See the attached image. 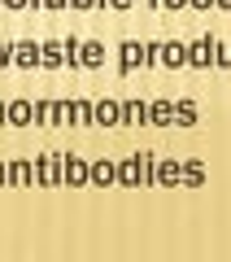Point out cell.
Listing matches in <instances>:
<instances>
[{"label": "cell", "mask_w": 231, "mask_h": 262, "mask_svg": "<svg viewBox=\"0 0 231 262\" xmlns=\"http://www.w3.org/2000/svg\"><path fill=\"white\" fill-rule=\"evenodd\" d=\"M210 57H214V44H210V39H201V44L192 48V61L196 66H210Z\"/></svg>", "instance_id": "6da1fadb"}, {"label": "cell", "mask_w": 231, "mask_h": 262, "mask_svg": "<svg viewBox=\"0 0 231 262\" xmlns=\"http://www.w3.org/2000/svg\"><path fill=\"white\" fill-rule=\"evenodd\" d=\"M118 118H122L118 105H96V122H118Z\"/></svg>", "instance_id": "7a4b0ae2"}, {"label": "cell", "mask_w": 231, "mask_h": 262, "mask_svg": "<svg viewBox=\"0 0 231 262\" xmlns=\"http://www.w3.org/2000/svg\"><path fill=\"white\" fill-rule=\"evenodd\" d=\"M65 179H70V184H83V179H87V170L79 166V162H70V166H65Z\"/></svg>", "instance_id": "3957f363"}, {"label": "cell", "mask_w": 231, "mask_h": 262, "mask_svg": "<svg viewBox=\"0 0 231 262\" xmlns=\"http://www.w3.org/2000/svg\"><path fill=\"white\" fill-rule=\"evenodd\" d=\"M122 53H127V57H122V61H127V66L144 61V48H140V44H127V48H122Z\"/></svg>", "instance_id": "277c9868"}, {"label": "cell", "mask_w": 231, "mask_h": 262, "mask_svg": "<svg viewBox=\"0 0 231 262\" xmlns=\"http://www.w3.org/2000/svg\"><path fill=\"white\" fill-rule=\"evenodd\" d=\"M161 53H166V66H179V61H183V48H179V44H166Z\"/></svg>", "instance_id": "5b68a950"}, {"label": "cell", "mask_w": 231, "mask_h": 262, "mask_svg": "<svg viewBox=\"0 0 231 262\" xmlns=\"http://www.w3.org/2000/svg\"><path fill=\"white\" fill-rule=\"evenodd\" d=\"M83 61H87V66H101V44H87V48H83Z\"/></svg>", "instance_id": "8992f818"}, {"label": "cell", "mask_w": 231, "mask_h": 262, "mask_svg": "<svg viewBox=\"0 0 231 262\" xmlns=\"http://www.w3.org/2000/svg\"><path fill=\"white\" fill-rule=\"evenodd\" d=\"M9 118H13V122H27V118H31V105H13Z\"/></svg>", "instance_id": "52a82bcc"}, {"label": "cell", "mask_w": 231, "mask_h": 262, "mask_svg": "<svg viewBox=\"0 0 231 262\" xmlns=\"http://www.w3.org/2000/svg\"><path fill=\"white\" fill-rule=\"evenodd\" d=\"M18 61L31 66V61H35V48H31V44H18Z\"/></svg>", "instance_id": "ba28073f"}, {"label": "cell", "mask_w": 231, "mask_h": 262, "mask_svg": "<svg viewBox=\"0 0 231 262\" xmlns=\"http://www.w3.org/2000/svg\"><path fill=\"white\" fill-rule=\"evenodd\" d=\"M44 61H48V66H57V61H61V48L48 44V48H44Z\"/></svg>", "instance_id": "9c48e42d"}, {"label": "cell", "mask_w": 231, "mask_h": 262, "mask_svg": "<svg viewBox=\"0 0 231 262\" xmlns=\"http://www.w3.org/2000/svg\"><path fill=\"white\" fill-rule=\"evenodd\" d=\"M92 175H96V179H101V184H109V179H113V166H96V170H92Z\"/></svg>", "instance_id": "30bf717a"}, {"label": "cell", "mask_w": 231, "mask_h": 262, "mask_svg": "<svg viewBox=\"0 0 231 262\" xmlns=\"http://www.w3.org/2000/svg\"><path fill=\"white\" fill-rule=\"evenodd\" d=\"M192 5H201V9H205V5H214V0H192Z\"/></svg>", "instance_id": "8fae6325"}, {"label": "cell", "mask_w": 231, "mask_h": 262, "mask_svg": "<svg viewBox=\"0 0 231 262\" xmlns=\"http://www.w3.org/2000/svg\"><path fill=\"white\" fill-rule=\"evenodd\" d=\"M166 5H183V0H166Z\"/></svg>", "instance_id": "7c38bea8"}, {"label": "cell", "mask_w": 231, "mask_h": 262, "mask_svg": "<svg viewBox=\"0 0 231 262\" xmlns=\"http://www.w3.org/2000/svg\"><path fill=\"white\" fill-rule=\"evenodd\" d=\"M218 5H227V9H231V0H218Z\"/></svg>", "instance_id": "4fadbf2b"}]
</instances>
